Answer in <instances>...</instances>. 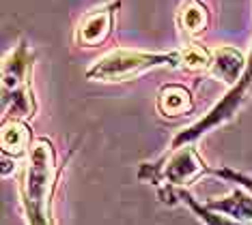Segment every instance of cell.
Here are the masks:
<instances>
[{
    "instance_id": "1",
    "label": "cell",
    "mask_w": 252,
    "mask_h": 225,
    "mask_svg": "<svg viewBox=\"0 0 252 225\" xmlns=\"http://www.w3.org/2000/svg\"><path fill=\"white\" fill-rule=\"evenodd\" d=\"M65 165L56 159V148L50 137H37L20 176V204L28 225H56L54 193Z\"/></svg>"
},
{
    "instance_id": "2",
    "label": "cell",
    "mask_w": 252,
    "mask_h": 225,
    "mask_svg": "<svg viewBox=\"0 0 252 225\" xmlns=\"http://www.w3.org/2000/svg\"><path fill=\"white\" fill-rule=\"evenodd\" d=\"M37 54L26 39L2 60V120H32L37 116V97L32 88Z\"/></svg>"
},
{
    "instance_id": "3",
    "label": "cell",
    "mask_w": 252,
    "mask_h": 225,
    "mask_svg": "<svg viewBox=\"0 0 252 225\" xmlns=\"http://www.w3.org/2000/svg\"><path fill=\"white\" fill-rule=\"evenodd\" d=\"M162 67L181 69V48L173 51H142V50L117 48L104 56H99L87 69V79H91V82H106V84H121Z\"/></svg>"
},
{
    "instance_id": "4",
    "label": "cell",
    "mask_w": 252,
    "mask_h": 225,
    "mask_svg": "<svg viewBox=\"0 0 252 225\" xmlns=\"http://www.w3.org/2000/svg\"><path fill=\"white\" fill-rule=\"evenodd\" d=\"M207 174H211V165L200 157L198 148L194 144H183L179 148H170L158 161L140 163L136 176L140 182L153 184L158 189H188Z\"/></svg>"
},
{
    "instance_id": "5",
    "label": "cell",
    "mask_w": 252,
    "mask_h": 225,
    "mask_svg": "<svg viewBox=\"0 0 252 225\" xmlns=\"http://www.w3.org/2000/svg\"><path fill=\"white\" fill-rule=\"evenodd\" d=\"M252 97V50L248 54V62H246V69L239 77V82L228 88V92L224 95V99L218 101L214 107L207 112V116L196 120L194 125L186 126L183 131H179L173 142H170V148H179L183 144H196L205 133H209L211 129L224 125L226 120H231L235 114L242 109V105Z\"/></svg>"
},
{
    "instance_id": "6",
    "label": "cell",
    "mask_w": 252,
    "mask_h": 225,
    "mask_svg": "<svg viewBox=\"0 0 252 225\" xmlns=\"http://www.w3.org/2000/svg\"><path fill=\"white\" fill-rule=\"evenodd\" d=\"M121 0H108L99 7L87 11L73 28V43L78 48H99L112 37L114 15H117Z\"/></svg>"
},
{
    "instance_id": "7",
    "label": "cell",
    "mask_w": 252,
    "mask_h": 225,
    "mask_svg": "<svg viewBox=\"0 0 252 225\" xmlns=\"http://www.w3.org/2000/svg\"><path fill=\"white\" fill-rule=\"evenodd\" d=\"M35 146L32 126L28 120H2L0 131V157H2V176H11L20 161H26Z\"/></svg>"
},
{
    "instance_id": "8",
    "label": "cell",
    "mask_w": 252,
    "mask_h": 225,
    "mask_svg": "<svg viewBox=\"0 0 252 225\" xmlns=\"http://www.w3.org/2000/svg\"><path fill=\"white\" fill-rule=\"evenodd\" d=\"M158 195H159V200L168 206H175V204L186 206V208L192 210V215L205 225H252V221H239V219H233V217H226V215H220V212L209 210L207 206H205L200 200L194 198L188 189L164 187V189H158Z\"/></svg>"
},
{
    "instance_id": "9",
    "label": "cell",
    "mask_w": 252,
    "mask_h": 225,
    "mask_svg": "<svg viewBox=\"0 0 252 225\" xmlns=\"http://www.w3.org/2000/svg\"><path fill=\"white\" fill-rule=\"evenodd\" d=\"M175 24L186 43L196 41L211 26V11L203 0H181L175 11Z\"/></svg>"
},
{
    "instance_id": "10",
    "label": "cell",
    "mask_w": 252,
    "mask_h": 225,
    "mask_svg": "<svg viewBox=\"0 0 252 225\" xmlns=\"http://www.w3.org/2000/svg\"><path fill=\"white\" fill-rule=\"evenodd\" d=\"M248 56L244 54L239 48L233 45H218L211 50V65H209V75L218 82L226 84L228 88H233L242 77Z\"/></svg>"
},
{
    "instance_id": "11",
    "label": "cell",
    "mask_w": 252,
    "mask_h": 225,
    "mask_svg": "<svg viewBox=\"0 0 252 225\" xmlns=\"http://www.w3.org/2000/svg\"><path fill=\"white\" fill-rule=\"evenodd\" d=\"M156 107L162 118H179L194 112V95L181 84L162 86L156 97Z\"/></svg>"
},
{
    "instance_id": "12",
    "label": "cell",
    "mask_w": 252,
    "mask_h": 225,
    "mask_svg": "<svg viewBox=\"0 0 252 225\" xmlns=\"http://www.w3.org/2000/svg\"><path fill=\"white\" fill-rule=\"evenodd\" d=\"M203 204L209 210L220 212V215L239 219V221H252V193L248 189L239 187V184L237 189H233L224 198H214V200L203 201Z\"/></svg>"
},
{
    "instance_id": "13",
    "label": "cell",
    "mask_w": 252,
    "mask_h": 225,
    "mask_svg": "<svg viewBox=\"0 0 252 225\" xmlns=\"http://www.w3.org/2000/svg\"><path fill=\"white\" fill-rule=\"evenodd\" d=\"M211 65V48L190 41L181 45V71L188 73H207Z\"/></svg>"
},
{
    "instance_id": "14",
    "label": "cell",
    "mask_w": 252,
    "mask_h": 225,
    "mask_svg": "<svg viewBox=\"0 0 252 225\" xmlns=\"http://www.w3.org/2000/svg\"><path fill=\"white\" fill-rule=\"evenodd\" d=\"M211 176H218L226 182H235L239 187L248 189L252 193V176L244 174V172H237V170H231V167H211Z\"/></svg>"
}]
</instances>
